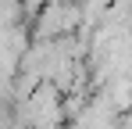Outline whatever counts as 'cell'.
I'll use <instances>...</instances> for the list:
<instances>
[{
	"label": "cell",
	"instance_id": "cell-1",
	"mask_svg": "<svg viewBox=\"0 0 132 129\" xmlns=\"http://www.w3.org/2000/svg\"><path fill=\"white\" fill-rule=\"evenodd\" d=\"M22 22V0H0V29H11Z\"/></svg>",
	"mask_w": 132,
	"mask_h": 129
},
{
	"label": "cell",
	"instance_id": "cell-2",
	"mask_svg": "<svg viewBox=\"0 0 132 129\" xmlns=\"http://www.w3.org/2000/svg\"><path fill=\"white\" fill-rule=\"evenodd\" d=\"M50 129H64V126H50Z\"/></svg>",
	"mask_w": 132,
	"mask_h": 129
}]
</instances>
